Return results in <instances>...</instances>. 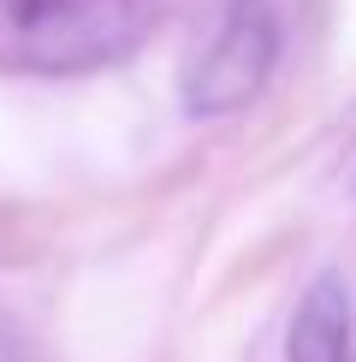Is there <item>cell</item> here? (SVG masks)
<instances>
[{"label": "cell", "instance_id": "3", "mask_svg": "<svg viewBox=\"0 0 356 362\" xmlns=\"http://www.w3.org/2000/svg\"><path fill=\"white\" fill-rule=\"evenodd\" d=\"M285 362H356V291L345 274H315L285 327Z\"/></svg>", "mask_w": 356, "mask_h": 362}, {"label": "cell", "instance_id": "4", "mask_svg": "<svg viewBox=\"0 0 356 362\" xmlns=\"http://www.w3.org/2000/svg\"><path fill=\"white\" fill-rule=\"evenodd\" d=\"M6 351H12V339H6V321H0V362H6Z\"/></svg>", "mask_w": 356, "mask_h": 362}, {"label": "cell", "instance_id": "2", "mask_svg": "<svg viewBox=\"0 0 356 362\" xmlns=\"http://www.w3.org/2000/svg\"><path fill=\"white\" fill-rule=\"evenodd\" d=\"M297 12H303V0H232L220 12L214 36L184 66V107L196 119L244 113L273 83Z\"/></svg>", "mask_w": 356, "mask_h": 362}, {"label": "cell", "instance_id": "1", "mask_svg": "<svg viewBox=\"0 0 356 362\" xmlns=\"http://www.w3.org/2000/svg\"><path fill=\"white\" fill-rule=\"evenodd\" d=\"M148 30L143 0H0V71L78 78L119 66Z\"/></svg>", "mask_w": 356, "mask_h": 362}]
</instances>
